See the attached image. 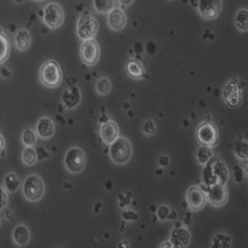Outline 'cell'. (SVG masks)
<instances>
[{"instance_id": "6da1fadb", "label": "cell", "mask_w": 248, "mask_h": 248, "mask_svg": "<svg viewBox=\"0 0 248 248\" xmlns=\"http://www.w3.org/2000/svg\"><path fill=\"white\" fill-rule=\"evenodd\" d=\"M39 81L47 89H56L62 82V72L55 60H47L39 69Z\"/></svg>"}, {"instance_id": "7a4b0ae2", "label": "cell", "mask_w": 248, "mask_h": 248, "mask_svg": "<svg viewBox=\"0 0 248 248\" xmlns=\"http://www.w3.org/2000/svg\"><path fill=\"white\" fill-rule=\"evenodd\" d=\"M133 149L128 139L119 136L112 144H110L109 155L115 165L123 166L127 164L132 157Z\"/></svg>"}, {"instance_id": "3957f363", "label": "cell", "mask_w": 248, "mask_h": 248, "mask_svg": "<svg viewBox=\"0 0 248 248\" xmlns=\"http://www.w3.org/2000/svg\"><path fill=\"white\" fill-rule=\"evenodd\" d=\"M23 197L30 203L40 201L46 192L45 182L37 174H30L23 183Z\"/></svg>"}, {"instance_id": "277c9868", "label": "cell", "mask_w": 248, "mask_h": 248, "mask_svg": "<svg viewBox=\"0 0 248 248\" xmlns=\"http://www.w3.org/2000/svg\"><path fill=\"white\" fill-rule=\"evenodd\" d=\"M99 31V23L90 11L81 12L77 23V34L81 40L94 38Z\"/></svg>"}, {"instance_id": "5b68a950", "label": "cell", "mask_w": 248, "mask_h": 248, "mask_svg": "<svg viewBox=\"0 0 248 248\" xmlns=\"http://www.w3.org/2000/svg\"><path fill=\"white\" fill-rule=\"evenodd\" d=\"M218 129L211 121H203L196 127V140L202 146H216L218 142Z\"/></svg>"}, {"instance_id": "8992f818", "label": "cell", "mask_w": 248, "mask_h": 248, "mask_svg": "<svg viewBox=\"0 0 248 248\" xmlns=\"http://www.w3.org/2000/svg\"><path fill=\"white\" fill-rule=\"evenodd\" d=\"M86 162L85 152L79 147H72L68 149L63 158L64 167L71 174L81 173L86 167Z\"/></svg>"}, {"instance_id": "52a82bcc", "label": "cell", "mask_w": 248, "mask_h": 248, "mask_svg": "<svg viewBox=\"0 0 248 248\" xmlns=\"http://www.w3.org/2000/svg\"><path fill=\"white\" fill-rule=\"evenodd\" d=\"M101 58V47L99 43L94 39L83 40L80 46V59L87 66H95Z\"/></svg>"}, {"instance_id": "ba28073f", "label": "cell", "mask_w": 248, "mask_h": 248, "mask_svg": "<svg viewBox=\"0 0 248 248\" xmlns=\"http://www.w3.org/2000/svg\"><path fill=\"white\" fill-rule=\"evenodd\" d=\"M242 95L243 89L240 81L238 79L229 80L222 91V98L226 104L232 108L238 107L242 102Z\"/></svg>"}, {"instance_id": "9c48e42d", "label": "cell", "mask_w": 248, "mask_h": 248, "mask_svg": "<svg viewBox=\"0 0 248 248\" xmlns=\"http://www.w3.org/2000/svg\"><path fill=\"white\" fill-rule=\"evenodd\" d=\"M43 22L50 29L60 28L64 22V12L57 3L47 4L43 11Z\"/></svg>"}, {"instance_id": "30bf717a", "label": "cell", "mask_w": 248, "mask_h": 248, "mask_svg": "<svg viewBox=\"0 0 248 248\" xmlns=\"http://www.w3.org/2000/svg\"><path fill=\"white\" fill-rule=\"evenodd\" d=\"M185 198L189 209L192 212L201 211L207 202L206 192L199 186H191L186 192Z\"/></svg>"}, {"instance_id": "8fae6325", "label": "cell", "mask_w": 248, "mask_h": 248, "mask_svg": "<svg viewBox=\"0 0 248 248\" xmlns=\"http://www.w3.org/2000/svg\"><path fill=\"white\" fill-rule=\"evenodd\" d=\"M197 11L205 20H215L222 11V0H198Z\"/></svg>"}, {"instance_id": "7c38bea8", "label": "cell", "mask_w": 248, "mask_h": 248, "mask_svg": "<svg viewBox=\"0 0 248 248\" xmlns=\"http://www.w3.org/2000/svg\"><path fill=\"white\" fill-rule=\"evenodd\" d=\"M207 201L215 207H221L228 201V190L226 184L216 183L206 192Z\"/></svg>"}, {"instance_id": "4fadbf2b", "label": "cell", "mask_w": 248, "mask_h": 248, "mask_svg": "<svg viewBox=\"0 0 248 248\" xmlns=\"http://www.w3.org/2000/svg\"><path fill=\"white\" fill-rule=\"evenodd\" d=\"M126 14L120 7H114L112 11L107 13V24L113 31L118 32L123 30L126 24Z\"/></svg>"}, {"instance_id": "5bb4252c", "label": "cell", "mask_w": 248, "mask_h": 248, "mask_svg": "<svg viewBox=\"0 0 248 248\" xmlns=\"http://www.w3.org/2000/svg\"><path fill=\"white\" fill-rule=\"evenodd\" d=\"M170 242L174 248H187L191 243V233L185 227H176L171 231Z\"/></svg>"}, {"instance_id": "9a60e30c", "label": "cell", "mask_w": 248, "mask_h": 248, "mask_svg": "<svg viewBox=\"0 0 248 248\" xmlns=\"http://www.w3.org/2000/svg\"><path fill=\"white\" fill-rule=\"evenodd\" d=\"M100 136L102 141L110 145L119 137V127L113 120H107L101 123L100 127Z\"/></svg>"}, {"instance_id": "2e32d148", "label": "cell", "mask_w": 248, "mask_h": 248, "mask_svg": "<svg viewBox=\"0 0 248 248\" xmlns=\"http://www.w3.org/2000/svg\"><path fill=\"white\" fill-rule=\"evenodd\" d=\"M35 132L41 140H49L55 134V124L49 117H41L35 125Z\"/></svg>"}, {"instance_id": "e0dca14e", "label": "cell", "mask_w": 248, "mask_h": 248, "mask_svg": "<svg viewBox=\"0 0 248 248\" xmlns=\"http://www.w3.org/2000/svg\"><path fill=\"white\" fill-rule=\"evenodd\" d=\"M82 100V95L78 87L72 86L63 92L62 97V102L65 109L73 110L77 108Z\"/></svg>"}, {"instance_id": "ac0fdd59", "label": "cell", "mask_w": 248, "mask_h": 248, "mask_svg": "<svg viewBox=\"0 0 248 248\" xmlns=\"http://www.w3.org/2000/svg\"><path fill=\"white\" fill-rule=\"evenodd\" d=\"M31 239V232L25 224L15 226L12 232V241L17 247H25L28 245Z\"/></svg>"}, {"instance_id": "d6986e66", "label": "cell", "mask_w": 248, "mask_h": 248, "mask_svg": "<svg viewBox=\"0 0 248 248\" xmlns=\"http://www.w3.org/2000/svg\"><path fill=\"white\" fill-rule=\"evenodd\" d=\"M31 43H32V37H31L30 32L25 28L19 29L14 37L15 47L19 51L24 52L30 48Z\"/></svg>"}, {"instance_id": "ffe728a7", "label": "cell", "mask_w": 248, "mask_h": 248, "mask_svg": "<svg viewBox=\"0 0 248 248\" xmlns=\"http://www.w3.org/2000/svg\"><path fill=\"white\" fill-rule=\"evenodd\" d=\"M125 70L127 75L132 79H142L145 76V68L137 59H131L126 62Z\"/></svg>"}, {"instance_id": "44dd1931", "label": "cell", "mask_w": 248, "mask_h": 248, "mask_svg": "<svg viewBox=\"0 0 248 248\" xmlns=\"http://www.w3.org/2000/svg\"><path fill=\"white\" fill-rule=\"evenodd\" d=\"M212 170L217 180V183L226 184L229 177V171L225 164L221 160L212 157Z\"/></svg>"}, {"instance_id": "7402d4cb", "label": "cell", "mask_w": 248, "mask_h": 248, "mask_svg": "<svg viewBox=\"0 0 248 248\" xmlns=\"http://www.w3.org/2000/svg\"><path fill=\"white\" fill-rule=\"evenodd\" d=\"M3 187L8 193H14L21 187V181L15 172L8 173L3 181Z\"/></svg>"}, {"instance_id": "603a6c76", "label": "cell", "mask_w": 248, "mask_h": 248, "mask_svg": "<svg viewBox=\"0 0 248 248\" xmlns=\"http://www.w3.org/2000/svg\"><path fill=\"white\" fill-rule=\"evenodd\" d=\"M234 24L238 31L247 33L248 30V12L246 8L240 9L235 14Z\"/></svg>"}, {"instance_id": "cb8c5ba5", "label": "cell", "mask_w": 248, "mask_h": 248, "mask_svg": "<svg viewBox=\"0 0 248 248\" xmlns=\"http://www.w3.org/2000/svg\"><path fill=\"white\" fill-rule=\"evenodd\" d=\"M11 42L7 34L0 31V65L3 64L10 57Z\"/></svg>"}, {"instance_id": "d4e9b609", "label": "cell", "mask_w": 248, "mask_h": 248, "mask_svg": "<svg viewBox=\"0 0 248 248\" xmlns=\"http://www.w3.org/2000/svg\"><path fill=\"white\" fill-rule=\"evenodd\" d=\"M232 247V237L230 236L226 232H217L215 234L211 248H225Z\"/></svg>"}, {"instance_id": "484cf974", "label": "cell", "mask_w": 248, "mask_h": 248, "mask_svg": "<svg viewBox=\"0 0 248 248\" xmlns=\"http://www.w3.org/2000/svg\"><path fill=\"white\" fill-rule=\"evenodd\" d=\"M22 161L27 167H32L35 165L38 161L36 150L34 147H25L22 154Z\"/></svg>"}, {"instance_id": "4316f807", "label": "cell", "mask_w": 248, "mask_h": 248, "mask_svg": "<svg viewBox=\"0 0 248 248\" xmlns=\"http://www.w3.org/2000/svg\"><path fill=\"white\" fill-rule=\"evenodd\" d=\"M37 141L35 130L30 126H26L22 133V142L24 147H34Z\"/></svg>"}, {"instance_id": "83f0119b", "label": "cell", "mask_w": 248, "mask_h": 248, "mask_svg": "<svg viewBox=\"0 0 248 248\" xmlns=\"http://www.w3.org/2000/svg\"><path fill=\"white\" fill-rule=\"evenodd\" d=\"M204 166L205 167H204L203 171V183L206 186L210 187L216 183H217V180L213 170H212V158Z\"/></svg>"}, {"instance_id": "f1b7e54d", "label": "cell", "mask_w": 248, "mask_h": 248, "mask_svg": "<svg viewBox=\"0 0 248 248\" xmlns=\"http://www.w3.org/2000/svg\"><path fill=\"white\" fill-rule=\"evenodd\" d=\"M93 7L96 12L107 14L115 7V3L114 0H93Z\"/></svg>"}, {"instance_id": "f546056e", "label": "cell", "mask_w": 248, "mask_h": 248, "mask_svg": "<svg viewBox=\"0 0 248 248\" xmlns=\"http://www.w3.org/2000/svg\"><path fill=\"white\" fill-rule=\"evenodd\" d=\"M112 90V84L109 78L106 77H102L96 82V91L101 96L108 95Z\"/></svg>"}, {"instance_id": "4dcf8cb0", "label": "cell", "mask_w": 248, "mask_h": 248, "mask_svg": "<svg viewBox=\"0 0 248 248\" xmlns=\"http://www.w3.org/2000/svg\"><path fill=\"white\" fill-rule=\"evenodd\" d=\"M213 151L211 147L201 146L199 147L197 153H196V159L199 164L204 166L211 158L213 157Z\"/></svg>"}, {"instance_id": "1f68e13d", "label": "cell", "mask_w": 248, "mask_h": 248, "mask_svg": "<svg viewBox=\"0 0 248 248\" xmlns=\"http://www.w3.org/2000/svg\"><path fill=\"white\" fill-rule=\"evenodd\" d=\"M234 155L238 159L247 161L248 158V142L246 140L238 141L234 147Z\"/></svg>"}, {"instance_id": "d6a6232c", "label": "cell", "mask_w": 248, "mask_h": 248, "mask_svg": "<svg viewBox=\"0 0 248 248\" xmlns=\"http://www.w3.org/2000/svg\"><path fill=\"white\" fill-rule=\"evenodd\" d=\"M143 133L147 136H154L156 133V125L154 120L148 119L143 124Z\"/></svg>"}, {"instance_id": "836d02e7", "label": "cell", "mask_w": 248, "mask_h": 248, "mask_svg": "<svg viewBox=\"0 0 248 248\" xmlns=\"http://www.w3.org/2000/svg\"><path fill=\"white\" fill-rule=\"evenodd\" d=\"M170 208L168 205H165V204H162L158 207L157 213L158 219L161 220V221H166L169 219V217L170 214Z\"/></svg>"}, {"instance_id": "e575fe53", "label": "cell", "mask_w": 248, "mask_h": 248, "mask_svg": "<svg viewBox=\"0 0 248 248\" xmlns=\"http://www.w3.org/2000/svg\"><path fill=\"white\" fill-rule=\"evenodd\" d=\"M245 176H246V173L243 170V168L240 167L239 165H235L233 168V179L237 184L243 183V181L245 180Z\"/></svg>"}, {"instance_id": "d590c367", "label": "cell", "mask_w": 248, "mask_h": 248, "mask_svg": "<svg viewBox=\"0 0 248 248\" xmlns=\"http://www.w3.org/2000/svg\"><path fill=\"white\" fill-rule=\"evenodd\" d=\"M9 203L8 192L3 186H0V211L4 210Z\"/></svg>"}, {"instance_id": "8d00e7d4", "label": "cell", "mask_w": 248, "mask_h": 248, "mask_svg": "<svg viewBox=\"0 0 248 248\" xmlns=\"http://www.w3.org/2000/svg\"><path fill=\"white\" fill-rule=\"evenodd\" d=\"M122 218L125 221H137L139 219V215L136 213L133 210H128L125 209L122 212Z\"/></svg>"}, {"instance_id": "74e56055", "label": "cell", "mask_w": 248, "mask_h": 248, "mask_svg": "<svg viewBox=\"0 0 248 248\" xmlns=\"http://www.w3.org/2000/svg\"><path fill=\"white\" fill-rule=\"evenodd\" d=\"M158 164L161 168H167L170 164V159L169 155H161L158 160Z\"/></svg>"}, {"instance_id": "f35d334b", "label": "cell", "mask_w": 248, "mask_h": 248, "mask_svg": "<svg viewBox=\"0 0 248 248\" xmlns=\"http://www.w3.org/2000/svg\"><path fill=\"white\" fill-rule=\"evenodd\" d=\"M117 2L123 7H127L130 6L134 2V0H117Z\"/></svg>"}, {"instance_id": "ab89813d", "label": "cell", "mask_w": 248, "mask_h": 248, "mask_svg": "<svg viewBox=\"0 0 248 248\" xmlns=\"http://www.w3.org/2000/svg\"><path fill=\"white\" fill-rule=\"evenodd\" d=\"M4 149H5V140H4L3 136L0 134V155L2 154Z\"/></svg>"}, {"instance_id": "60d3db41", "label": "cell", "mask_w": 248, "mask_h": 248, "mask_svg": "<svg viewBox=\"0 0 248 248\" xmlns=\"http://www.w3.org/2000/svg\"><path fill=\"white\" fill-rule=\"evenodd\" d=\"M117 247H118V248H129L130 245H129L126 241H123V242L117 244Z\"/></svg>"}, {"instance_id": "b9f144b4", "label": "cell", "mask_w": 248, "mask_h": 248, "mask_svg": "<svg viewBox=\"0 0 248 248\" xmlns=\"http://www.w3.org/2000/svg\"><path fill=\"white\" fill-rule=\"evenodd\" d=\"M160 248H173L172 245L170 244V241L168 243H164V244H161L160 245Z\"/></svg>"}, {"instance_id": "7bdbcfd3", "label": "cell", "mask_w": 248, "mask_h": 248, "mask_svg": "<svg viewBox=\"0 0 248 248\" xmlns=\"http://www.w3.org/2000/svg\"><path fill=\"white\" fill-rule=\"evenodd\" d=\"M34 1H38V2H41V1H44V0H34Z\"/></svg>"}, {"instance_id": "ee69618b", "label": "cell", "mask_w": 248, "mask_h": 248, "mask_svg": "<svg viewBox=\"0 0 248 248\" xmlns=\"http://www.w3.org/2000/svg\"><path fill=\"white\" fill-rule=\"evenodd\" d=\"M0 224H1V221H0Z\"/></svg>"}]
</instances>
